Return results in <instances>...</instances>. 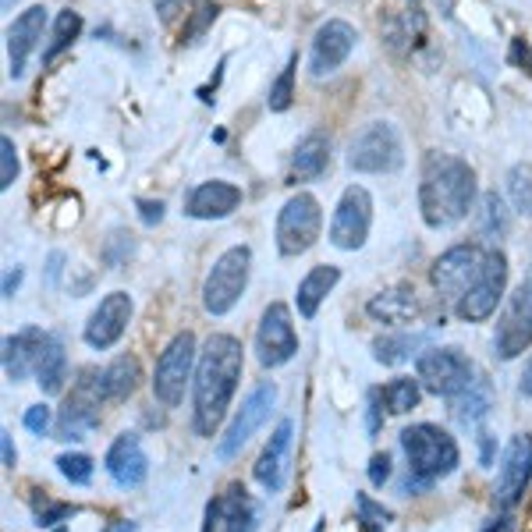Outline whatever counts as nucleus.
I'll list each match as a JSON object with an SVG mask.
<instances>
[{
  "instance_id": "e433bc0d",
  "label": "nucleus",
  "mask_w": 532,
  "mask_h": 532,
  "mask_svg": "<svg viewBox=\"0 0 532 532\" xmlns=\"http://www.w3.org/2000/svg\"><path fill=\"white\" fill-rule=\"evenodd\" d=\"M93 458L82 451H71V454H61L57 458V472H61L64 479H68L71 486H89L93 483Z\"/></svg>"
},
{
  "instance_id": "ea45409f",
  "label": "nucleus",
  "mask_w": 532,
  "mask_h": 532,
  "mask_svg": "<svg viewBox=\"0 0 532 532\" xmlns=\"http://www.w3.org/2000/svg\"><path fill=\"white\" fill-rule=\"evenodd\" d=\"M355 504H359V522H362V529L384 532L387 525H391V511H387L384 504L369 501L366 493H359V497H355Z\"/></svg>"
},
{
  "instance_id": "09e8293b",
  "label": "nucleus",
  "mask_w": 532,
  "mask_h": 532,
  "mask_svg": "<svg viewBox=\"0 0 532 532\" xmlns=\"http://www.w3.org/2000/svg\"><path fill=\"white\" fill-rule=\"evenodd\" d=\"M369 433H380V391L369 394Z\"/></svg>"
},
{
  "instance_id": "f704fd0d",
  "label": "nucleus",
  "mask_w": 532,
  "mask_h": 532,
  "mask_svg": "<svg viewBox=\"0 0 532 532\" xmlns=\"http://www.w3.org/2000/svg\"><path fill=\"white\" fill-rule=\"evenodd\" d=\"M508 196H511V206H515L525 220H532V167L529 164H515L508 171Z\"/></svg>"
},
{
  "instance_id": "3c124183",
  "label": "nucleus",
  "mask_w": 532,
  "mask_h": 532,
  "mask_svg": "<svg viewBox=\"0 0 532 532\" xmlns=\"http://www.w3.org/2000/svg\"><path fill=\"white\" fill-rule=\"evenodd\" d=\"M479 462L493 465V437L490 433H479Z\"/></svg>"
},
{
  "instance_id": "2eb2a0df",
  "label": "nucleus",
  "mask_w": 532,
  "mask_h": 532,
  "mask_svg": "<svg viewBox=\"0 0 532 532\" xmlns=\"http://www.w3.org/2000/svg\"><path fill=\"white\" fill-rule=\"evenodd\" d=\"M483 263H486V249H479V245H469V242L454 245V249H447L444 256L433 263L430 284L440 291V295L462 298L465 291L472 288V281L479 277Z\"/></svg>"
},
{
  "instance_id": "4468645a",
  "label": "nucleus",
  "mask_w": 532,
  "mask_h": 532,
  "mask_svg": "<svg viewBox=\"0 0 532 532\" xmlns=\"http://www.w3.org/2000/svg\"><path fill=\"white\" fill-rule=\"evenodd\" d=\"M298 355V334H295V323H291V313L284 302H270L259 320L256 330V359L259 366L266 369H277L284 362H291Z\"/></svg>"
},
{
  "instance_id": "b1692460",
  "label": "nucleus",
  "mask_w": 532,
  "mask_h": 532,
  "mask_svg": "<svg viewBox=\"0 0 532 532\" xmlns=\"http://www.w3.org/2000/svg\"><path fill=\"white\" fill-rule=\"evenodd\" d=\"M47 330L40 327H25L18 334L4 337V373H8L11 384L25 380L29 373H36V362H40V352L47 345Z\"/></svg>"
},
{
  "instance_id": "79ce46f5",
  "label": "nucleus",
  "mask_w": 532,
  "mask_h": 532,
  "mask_svg": "<svg viewBox=\"0 0 532 532\" xmlns=\"http://www.w3.org/2000/svg\"><path fill=\"white\" fill-rule=\"evenodd\" d=\"M79 515V508H71V504H54L43 497V504H36V525H54V522H64V518H75Z\"/></svg>"
},
{
  "instance_id": "603ef678",
  "label": "nucleus",
  "mask_w": 532,
  "mask_h": 532,
  "mask_svg": "<svg viewBox=\"0 0 532 532\" xmlns=\"http://www.w3.org/2000/svg\"><path fill=\"white\" fill-rule=\"evenodd\" d=\"M100 532H139V525L128 522V518H114V522H107Z\"/></svg>"
},
{
  "instance_id": "f8f14e48",
  "label": "nucleus",
  "mask_w": 532,
  "mask_h": 532,
  "mask_svg": "<svg viewBox=\"0 0 532 532\" xmlns=\"http://www.w3.org/2000/svg\"><path fill=\"white\" fill-rule=\"evenodd\" d=\"M529 345H532V281H522L511 291L508 306H504L501 320H497L493 348H497V355L504 362H511Z\"/></svg>"
},
{
  "instance_id": "f257e3e1",
  "label": "nucleus",
  "mask_w": 532,
  "mask_h": 532,
  "mask_svg": "<svg viewBox=\"0 0 532 532\" xmlns=\"http://www.w3.org/2000/svg\"><path fill=\"white\" fill-rule=\"evenodd\" d=\"M245 366V348L238 337L213 334L199 352L196 380H192V430L199 437H213L220 419L231 408Z\"/></svg>"
},
{
  "instance_id": "c756f323",
  "label": "nucleus",
  "mask_w": 532,
  "mask_h": 532,
  "mask_svg": "<svg viewBox=\"0 0 532 532\" xmlns=\"http://www.w3.org/2000/svg\"><path fill=\"white\" fill-rule=\"evenodd\" d=\"M490 405H493L490 384L476 380V384H472L469 391H462L458 398H451V415H454V419H458L462 426H476V423H483V419H486Z\"/></svg>"
},
{
  "instance_id": "39448f33",
  "label": "nucleus",
  "mask_w": 532,
  "mask_h": 532,
  "mask_svg": "<svg viewBox=\"0 0 532 532\" xmlns=\"http://www.w3.org/2000/svg\"><path fill=\"white\" fill-rule=\"evenodd\" d=\"M320 231H323V210L316 203V196L295 192L281 206V213H277V231H274L277 252L281 256H302V252H309L320 242Z\"/></svg>"
},
{
  "instance_id": "9d476101",
  "label": "nucleus",
  "mask_w": 532,
  "mask_h": 532,
  "mask_svg": "<svg viewBox=\"0 0 532 532\" xmlns=\"http://www.w3.org/2000/svg\"><path fill=\"white\" fill-rule=\"evenodd\" d=\"M100 391H96V369H82L75 380V391L57 412V440H86L93 430H100Z\"/></svg>"
},
{
  "instance_id": "cd10ccee",
  "label": "nucleus",
  "mask_w": 532,
  "mask_h": 532,
  "mask_svg": "<svg viewBox=\"0 0 532 532\" xmlns=\"http://www.w3.org/2000/svg\"><path fill=\"white\" fill-rule=\"evenodd\" d=\"M330 167V139L323 132H309L306 139L295 146L291 157V181H316L323 178Z\"/></svg>"
},
{
  "instance_id": "c85d7f7f",
  "label": "nucleus",
  "mask_w": 532,
  "mask_h": 532,
  "mask_svg": "<svg viewBox=\"0 0 532 532\" xmlns=\"http://www.w3.org/2000/svg\"><path fill=\"white\" fill-rule=\"evenodd\" d=\"M64 380H68V352H64L61 337L50 334L40 352V362H36V384H40L43 394H61Z\"/></svg>"
},
{
  "instance_id": "4be33fe9",
  "label": "nucleus",
  "mask_w": 532,
  "mask_h": 532,
  "mask_svg": "<svg viewBox=\"0 0 532 532\" xmlns=\"http://www.w3.org/2000/svg\"><path fill=\"white\" fill-rule=\"evenodd\" d=\"M43 25H47V8L36 4V8H25L22 15L11 22L8 29V61H11V79H22L29 54L40 47L43 40Z\"/></svg>"
},
{
  "instance_id": "6ab92c4d",
  "label": "nucleus",
  "mask_w": 532,
  "mask_h": 532,
  "mask_svg": "<svg viewBox=\"0 0 532 532\" xmlns=\"http://www.w3.org/2000/svg\"><path fill=\"white\" fill-rule=\"evenodd\" d=\"M103 469L121 490H135V486L146 483L149 476V458L142 451V440L135 433H121L114 444L107 447V458H103Z\"/></svg>"
},
{
  "instance_id": "7ed1b4c3",
  "label": "nucleus",
  "mask_w": 532,
  "mask_h": 532,
  "mask_svg": "<svg viewBox=\"0 0 532 532\" xmlns=\"http://www.w3.org/2000/svg\"><path fill=\"white\" fill-rule=\"evenodd\" d=\"M398 440L408 458V479L401 483V493L426 490V486H433L437 479L451 476V472L458 469V462H462L454 437L433 423L405 426Z\"/></svg>"
},
{
  "instance_id": "8fccbe9b",
  "label": "nucleus",
  "mask_w": 532,
  "mask_h": 532,
  "mask_svg": "<svg viewBox=\"0 0 532 532\" xmlns=\"http://www.w3.org/2000/svg\"><path fill=\"white\" fill-rule=\"evenodd\" d=\"M18 284H22V266H15V270L4 274V298H15Z\"/></svg>"
},
{
  "instance_id": "864d4df0",
  "label": "nucleus",
  "mask_w": 532,
  "mask_h": 532,
  "mask_svg": "<svg viewBox=\"0 0 532 532\" xmlns=\"http://www.w3.org/2000/svg\"><path fill=\"white\" fill-rule=\"evenodd\" d=\"M518 391H522L525 398H532V359L525 362V369H522V384H518Z\"/></svg>"
},
{
  "instance_id": "ddd939ff",
  "label": "nucleus",
  "mask_w": 532,
  "mask_h": 532,
  "mask_svg": "<svg viewBox=\"0 0 532 532\" xmlns=\"http://www.w3.org/2000/svg\"><path fill=\"white\" fill-rule=\"evenodd\" d=\"M369 224H373V199L362 185H348L330 220V242L345 252L362 249L369 238Z\"/></svg>"
},
{
  "instance_id": "9b49d317",
  "label": "nucleus",
  "mask_w": 532,
  "mask_h": 532,
  "mask_svg": "<svg viewBox=\"0 0 532 532\" xmlns=\"http://www.w3.org/2000/svg\"><path fill=\"white\" fill-rule=\"evenodd\" d=\"M274 401H277V387L270 384V380L252 387V394L242 401V408L235 412V419H231V426L224 430V437L217 440L220 462H231V458L256 437V430L270 419V412H274Z\"/></svg>"
},
{
  "instance_id": "a19ab883",
  "label": "nucleus",
  "mask_w": 532,
  "mask_h": 532,
  "mask_svg": "<svg viewBox=\"0 0 532 532\" xmlns=\"http://www.w3.org/2000/svg\"><path fill=\"white\" fill-rule=\"evenodd\" d=\"M15 178H18L15 142H11V135H4V139H0V188L8 192V188L15 185Z\"/></svg>"
},
{
  "instance_id": "f03ea898",
  "label": "nucleus",
  "mask_w": 532,
  "mask_h": 532,
  "mask_svg": "<svg viewBox=\"0 0 532 532\" xmlns=\"http://www.w3.org/2000/svg\"><path fill=\"white\" fill-rule=\"evenodd\" d=\"M476 203V171L454 153H426L419 174V210L430 227H451L469 217Z\"/></svg>"
},
{
  "instance_id": "a211bd4d",
  "label": "nucleus",
  "mask_w": 532,
  "mask_h": 532,
  "mask_svg": "<svg viewBox=\"0 0 532 532\" xmlns=\"http://www.w3.org/2000/svg\"><path fill=\"white\" fill-rule=\"evenodd\" d=\"M355 40H359V32L352 29L348 22L341 18H330L316 29L313 36V54H309V71H313L316 79L337 71L341 64L348 61V54L355 50Z\"/></svg>"
},
{
  "instance_id": "dca6fc26",
  "label": "nucleus",
  "mask_w": 532,
  "mask_h": 532,
  "mask_svg": "<svg viewBox=\"0 0 532 532\" xmlns=\"http://www.w3.org/2000/svg\"><path fill=\"white\" fill-rule=\"evenodd\" d=\"M132 309H135L132 295H125V291H110L100 306L93 309L86 330H82L86 345L96 348V352H107V348L118 345L128 330V320H132Z\"/></svg>"
},
{
  "instance_id": "393cba45",
  "label": "nucleus",
  "mask_w": 532,
  "mask_h": 532,
  "mask_svg": "<svg viewBox=\"0 0 532 532\" xmlns=\"http://www.w3.org/2000/svg\"><path fill=\"white\" fill-rule=\"evenodd\" d=\"M139 380H142V366L135 355H118L110 366L96 369V391H100V401H128L139 391Z\"/></svg>"
},
{
  "instance_id": "423d86ee",
  "label": "nucleus",
  "mask_w": 532,
  "mask_h": 532,
  "mask_svg": "<svg viewBox=\"0 0 532 532\" xmlns=\"http://www.w3.org/2000/svg\"><path fill=\"white\" fill-rule=\"evenodd\" d=\"M401 164H405V153H401L398 128L387 121L366 125L348 146V167L359 174H391Z\"/></svg>"
},
{
  "instance_id": "6e6d98bb",
  "label": "nucleus",
  "mask_w": 532,
  "mask_h": 532,
  "mask_svg": "<svg viewBox=\"0 0 532 532\" xmlns=\"http://www.w3.org/2000/svg\"><path fill=\"white\" fill-rule=\"evenodd\" d=\"M0 4H4V11H11L18 4V0H0Z\"/></svg>"
},
{
  "instance_id": "72a5a7b5",
  "label": "nucleus",
  "mask_w": 532,
  "mask_h": 532,
  "mask_svg": "<svg viewBox=\"0 0 532 532\" xmlns=\"http://www.w3.org/2000/svg\"><path fill=\"white\" fill-rule=\"evenodd\" d=\"M511 227L508 206L497 192H486L483 196V210H479V235L483 238H504Z\"/></svg>"
},
{
  "instance_id": "58836bf2",
  "label": "nucleus",
  "mask_w": 532,
  "mask_h": 532,
  "mask_svg": "<svg viewBox=\"0 0 532 532\" xmlns=\"http://www.w3.org/2000/svg\"><path fill=\"white\" fill-rule=\"evenodd\" d=\"M100 256H103V263L118 270V266H125L128 259L135 256V238L128 235V231H114V235L107 238V245H103Z\"/></svg>"
},
{
  "instance_id": "1a4fd4ad",
  "label": "nucleus",
  "mask_w": 532,
  "mask_h": 532,
  "mask_svg": "<svg viewBox=\"0 0 532 532\" xmlns=\"http://www.w3.org/2000/svg\"><path fill=\"white\" fill-rule=\"evenodd\" d=\"M508 288V256L501 249L486 252V263L479 270V277L472 281V288L454 302V313L465 323H483L497 313V302L504 298Z\"/></svg>"
},
{
  "instance_id": "5fc2aeb1",
  "label": "nucleus",
  "mask_w": 532,
  "mask_h": 532,
  "mask_svg": "<svg viewBox=\"0 0 532 532\" xmlns=\"http://www.w3.org/2000/svg\"><path fill=\"white\" fill-rule=\"evenodd\" d=\"M483 532H508V518H493V522L486 525Z\"/></svg>"
},
{
  "instance_id": "412c9836",
  "label": "nucleus",
  "mask_w": 532,
  "mask_h": 532,
  "mask_svg": "<svg viewBox=\"0 0 532 532\" xmlns=\"http://www.w3.org/2000/svg\"><path fill=\"white\" fill-rule=\"evenodd\" d=\"M242 206V188L231 181H203L185 196V213L192 220H224Z\"/></svg>"
},
{
  "instance_id": "de8ad7c7",
  "label": "nucleus",
  "mask_w": 532,
  "mask_h": 532,
  "mask_svg": "<svg viewBox=\"0 0 532 532\" xmlns=\"http://www.w3.org/2000/svg\"><path fill=\"white\" fill-rule=\"evenodd\" d=\"M0 451H4V469H15L18 451H15V440H11V433H8V430L0 433Z\"/></svg>"
},
{
  "instance_id": "a18cd8bd",
  "label": "nucleus",
  "mask_w": 532,
  "mask_h": 532,
  "mask_svg": "<svg viewBox=\"0 0 532 532\" xmlns=\"http://www.w3.org/2000/svg\"><path fill=\"white\" fill-rule=\"evenodd\" d=\"M139 217L146 227H157L164 220V203L160 199H139Z\"/></svg>"
},
{
  "instance_id": "37998d69",
  "label": "nucleus",
  "mask_w": 532,
  "mask_h": 532,
  "mask_svg": "<svg viewBox=\"0 0 532 532\" xmlns=\"http://www.w3.org/2000/svg\"><path fill=\"white\" fill-rule=\"evenodd\" d=\"M25 430L36 433V437H47V430H50V408L47 405L25 408Z\"/></svg>"
},
{
  "instance_id": "a878e982",
  "label": "nucleus",
  "mask_w": 532,
  "mask_h": 532,
  "mask_svg": "<svg viewBox=\"0 0 532 532\" xmlns=\"http://www.w3.org/2000/svg\"><path fill=\"white\" fill-rule=\"evenodd\" d=\"M366 313L373 316L376 323H391V327H398V323L419 320L423 306H419V298H415L412 288H387V291H380V295L369 298Z\"/></svg>"
},
{
  "instance_id": "20e7f679",
  "label": "nucleus",
  "mask_w": 532,
  "mask_h": 532,
  "mask_svg": "<svg viewBox=\"0 0 532 532\" xmlns=\"http://www.w3.org/2000/svg\"><path fill=\"white\" fill-rule=\"evenodd\" d=\"M249 263H252L249 245H231V249L213 263V270L206 274V284H203L206 313L227 316L238 306V298L245 295V284H249Z\"/></svg>"
},
{
  "instance_id": "aec40b11",
  "label": "nucleus",
  "mask_w": 532,
  "mask_h": 532,
  "mask_svg": "<svg viewBox=\"0 0 532 532\" xmlns=\"http://www.w3.org/2000/svg\"><path fill=\"white\" fill-rule=\"evenodd\" d=\"M206 515L213 518V532H256L259 529V508L245 486H227L220 497L206 504Z\"/></svg>"
},
{
  "instance_id": "6e6552de",
  "label": "nucleus",
  "mask_w": 532,
  "mask_h": 532,
  "mask_svg": "<svg viewBox=\"0 0 532 532\" xmlns=\"http://www.w3.org/2000/svg\"><path fill=\"white\" fill-rule=\"evenodd\" d=\"M415 376H419V384H423L426 391L447 401L458 398V394L476 384L472 362L465 359L458 348H430V352H423L419 362H415Z\"/></svg>"
},
{
  "instance_id": "7c9ffc66",
  "label": "nucleus",
  "mask_w": 532,
  "mask_h": 532,
  "mask_svg": "<svg viewBox=\"0 0 532 532\" xmlns=\"http://www.w3.org/2000/svg\"><path fill=\"white\" fill-rule=\"evenodd\" d=\"M430 341V334H387V337H376L373 341V355L376 362H384V366H401L415 355V348H423Z\"/></svg>"
},
{
  "instance_id": "0eeeda50",
  "label": "nucleus",
  "mask_w": 532,
  "mask_h": 532,
  "mask_svg": "<svg viewBox=\"0 0 532 532\" xmlns=\"http://www.w3.org/2000/svg\"><path fill=\"white\" fill-rule=\"evenodd\" d=\"M192 362H196V334L181 330L171 345L160 352L153 369V394L164 408H178L185 401V387L192 380Z\"/></svg>"
},
{
  "instance_id": "473e14b6",
  "label": "nucleus",
  "mask_w": 532,
  "mask_h": 532,
  "mask_svg": "<svg viewBox=\"0 0 532 532\" xmlns=\"http://www.w3.org/2000/svg\"><path fill=\"white\" fill-rule=\"evenodd\" d=\"M380 398H384V405L391 408V415H405L412 412L415 405H419V398H423V384H419V376H394L391 384L380 391Z\"/></svg>"
},
{
  "instance_id": "5701e85b",
  "label": "nucleus",
  "mask_w": 532,
  "mask_h": 532,
  "mask_svg": "<svg viewBox=\"0 0 532 532\" xmlns=\"http://www.w3.org/2000/svg\"><path fill=\"white\" fill-rule=\"evenodd\" d=\"M291 433H295V423L291 419H284L281 426H277L274 433H270V440H266L263 454H259L256 462V479L266 486L270 493L284 490V479H288V454H291Z\"/></svg>"
},
{
  "instance_id": "bb28decb",
  "label": "nucleus",
  "mask_w": 532,
  "mask_h": 532,
  "mask_svg": "<svg viewBox=\"0 0 532 532\" xmlns=\"http://www.w3.org/2000/svg\"><path fill=\"white\" fill-rule=\"evenodd\" d=\"M341 281V270H337L334 263H320L313 266L302 281H298V295H295V306H298V316L302 320H313L316 313H320L323 298L334 291V284Z\"/></svg>"
},
{
  "instance_id": "49530a36",
  "label": "nucleus",
  "mask_w": 532,
  "mask_h": 532,
  "mask_svg": "<svg viewBox=\"0 0 532 532\" xmlns=\"http://www.w3.org/2000/svg\"><path fill=\"white\" fill-rule=\"evenodd\" d=\"M185 4H192V0H157L160 22H174V15H178Z\"/></svg>"
},
{
  "instance_id": "4c0bfd02",
  "label": "nucleus",
  "mask_w": 532,
  "mask_h": 532,
  "mask_svg": "<svg viewBox=\"0 0 532 532\" xmlns=\"http://www.w3.org/2000/svg\"><path fill=\"white\" fill-rule=\"evenodd\" d=\"M217 4L213 0H196V8H192V15H188V25L185 32H181V43H199L206 36V29H210L213 22H217Z\"/></svg>"
},
{
  "instance_id": "c03bdc74",
  "label": "nucleus",
  "mask_w": 532,
  "mask_h": 532,
  "mask_svg": "<svg viewBox=\"0 0 532 532\" xmlns=\"http://www.w3.org/2000/svg\"><path fill=\"white\" fill-rule=\"evenodd\" d=\"M387 479H391V454H373L369 458V483L373 486H384Z\"/></svg>"
},
{
  "instance_id": "2f4dec72",
  "label": "nucleus",
  "mask_w": 532,
  "mask_h": 532,
  "mask_svg": "<svg viewBox=\"0 0 532 532\" xmlns=\"http://www.w3.org/2000/svg\"><path fill=\"white\" fill-rule=\"evenodd\" d=\"M79 32H82V15L79 11H61L54 22V32H50V43L47 50H43V64H54L57 57L64 54V50L71 47V43L79 40Z\"/></svg>"
},
{
  "instance_id": "c9c22d12",
  "label": "nucleus",
  "mask_w": 532,
  "mask_h": 532,
  "mask_svg": "<svg viewBox=\"0 0 532 532\" xmlns=\"http://www.w3.org/2000/svg\"><path fill=\"white\" fill-rule=\"evenodd\" d=\"M295 71H298V54L288 57V64H284V71L277 75V82L270 86V96H266V103H270V110H288L291 100H295Z\"/></svg>"
},
{
  "instance_id": "f3484780",
  "label": "nucleus",
  "mask_w": 532,
  "mask_h": 532,
  "mask_svg": "<svg viewBox=\"0 0 532 532\" xmlns=\"http://www.w3.org/2000/svg\"><path fill=\"white\" fill-rule=\"evenodd\" d=\"M532 479V433H518L515 440L504 451V462L497 469V486H493V497L504 511H511L522 501L525 486Z\"/></svg>"
}]
</instances>
